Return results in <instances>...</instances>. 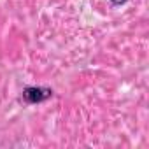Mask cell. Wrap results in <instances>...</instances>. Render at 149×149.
<instances>
[{
    "label": "cell",
    "mask_w": 149,
    "mask_h": 149,
    "mask_svg": "<svg viewBox=\"0 0 149 149\" xmlns=\"http://www.w3.org/2000/svg\"><path fill=\"white\" fill-rule=\"evenodd\" d=\"M109 2H111L114 7H119V6H125V4L128 2V0H109Z\"/></svg>",
    "instance_id": "2"
},
{
    "label": "cell",
    "mask_w": 149,
    "mask_h": 149,
    "mask_svg": "<svg viewBox=\"0 0 149 149\" xmlns=\"http://www.w3.org/2000/svg\"><path fill=\"white\" fill-rule=\"evenodd\" d=\"M53 95H54L53 88L47 86H25L21 91V100L26 105H39L53 98Z\"/></svg>",
    "instance_id": "1"
}]
</instances>
